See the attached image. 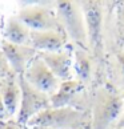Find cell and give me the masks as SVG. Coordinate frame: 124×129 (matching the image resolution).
Listing matches in <instances>:
<instances>
[{"mask_svg":"<svg viewBox=\"0 0 124 129\" xmlns=\"http://www.w3.org/2000/svg\"><path fill=\"white\" fill-rule=\"evenodd\" d=\"M124 113V97L107 88L95 93L91 111V129H109Z\"/></svg>","mask_w":124,"mask_h":129,"instance_id":"obj_1","label":"cell"},{"mask_svg":"<svg viewBox=\"0 0 124 129\" xmlns=\"http://www.w3.org/2000/svg\"><path fill=\"white\" fill-rule=\"evenodd\" d=\"M55 7L56 16H58L59 23L67 37L72 40L75 44H78L79 48L88 51L89 43L82 3L71 2V0H61V2H56Z\"/></svg>","mask_w":124,"mask_h":129,"instance_id":"obj_2","label":"cell"},{"mask_svg":"<svg viewBox=\"0 0 124 129\" xmlns=\"http://www.w3.org/2000/svg\"><path fill=\"white\" fill-rule=\"evenodd\" d=\"M85 121H88V116L82 111H78L71 107H51L35 116L27 125L48 129H79L84 125Z\"/></svg>","mask_w":124,"mask_h":129,"instance_id":"obj_3","label":"cell"},{"mask_svg":"<svg viewBox=\"0 0 124 129\" xmlns=\"http://www.w3.org/2000/svg\"><path fill=\"white\" fill-rule=\"evenodd\" d=\"M17 79L21 89V101L16 114V121L17 124H26L27 125L40 112L51 108V99L49 96L31 87L26 81V79L23 77V75H19Z\"/></svg>","mask_w":124,"mask_h":129,"instance_id":"obj_4","label":"cell"},{"mask_svg":"<svg viewBox=\"0 0 124 129\" xmlns=\"http://www.w3.org/2000/svg\"><path fill=\"white\" fill-rule=\"evenodd\" d=\"M16 16L31 31H63L56 13L41 4L23 7Z\"/></svg>","mask_w":124,"mask_h":129,"instance_id":"obj_5","label":"cell"},{"mask_svg":"<svg viewBox=\"0 0 124 129\" xmlns=\"http://www.w3.org/2000/svg\"><path fill=\"white\" fill-rule=\"evenodd\" d=\"M23 77L31 87L49 97L58 92L61 84V81L51 72V69L39 56H36L27 67L26 72L23 73Z\"/></svg>","mask_w":124,"mask_h":129,"instance_id":"obj_6","label":"cell"},{"mask_svg":"<svg viewBox=\"0 0 124 129\" xmlns=\"http://www.w3.org/2000/svg\"><path fill=\"white\" fill-rule=\"evenodd\" d=\"M89 49L97 53L103 41V6L100 2H82Z\"/></svg>","mask_w":124,"mask_h":129,"instance_id":"obj_7","label":"cell"},{"mask_svg":"<svg viewBox=\"0 0 124 129\" xmlns=\"http://www.w3.org/2000/svg\"><path fill=\"white\" fill-rule=\"evenodd\" d=\"M0 49L6 56L9 64V68L15 75H23L31 61L37 56V51H35L30 45H17L3 40Z\"/></svg>","mask_w":124,"mask_h":129,"instance_id":"obj_8","label":"cell"},{"mask_svg":"<svg viewBox=\"0 0 124 129\" xmlns=\"http://www.w3.org/2000/svg\"><path fill=\"white\" fill-rule=\"evenodd\" d=\"M63 31H31L30 47L39 52H60L68 43Z\"/></svg>","mask_w":124,"mask_h":129,"instance_id":"obj_9","label":"cell"},{"mask_svg":"<svg viewBox=\"0 0 124 129\" xmlns=\"http://www.w3.org/2000/svg\"><path fill=\"white\" fill-rule=\"evenodd\" d=\"M37 56L45 63V65L51 69L60 81H67L72 79L73 69V59L68 51L60 52H39Z\"/></svg>","mask_w":124,"mask_h":129,"instance_id":"obj_10","label":"cell"},{"mask_svg":"<svg viewBox=\"0 0 124 129\" xmlns=\"http://www.w3.org/2000/svg\"><path fill=\"white\" fill-rule=\"evenodd\" d=\"M0 94H2L4 105H6L8 117L11 118L16 116L21 101V89L19 85L17 75L12 73L7 79L0 81Z\"/></svg>","mask_w":124,"mask_h":129,"instance_id":"obj_11","label":"cell"},{"mask_svg":"<svg viewBox=\"0 0 124 129\" xmlns=\"http://www.w3.org/2000/svg\"><path fill=\"white\" fill-rule=\"evenodd\" d=\"M85 85L78 79H71L67 81H61L60 87L54 96H51V107L52 108H64L69 107L71 103L75 101L78 94L83 90Z\"/></svg>","mask_w":124,"mask_h":129,"instance_id":"obj_12","label":"cell"},{"mask_svg":"<svg viewBox=\"0 0 124 129\" xmlns=\"http://www.w3.org/2000/svg\"><path fill=\"white\" fill-rule=\"evenodd\" d=\"M3 40L17 45H30L31 29L23 24L17 16H11L7 19Z\"/></svg>","mask_w":124,"mask_h":129,"instance_id":"obj_13","label":"cell"},{"mask_svg":"<svg viewBox=\"0 0 124 129\" xmlns=\"http://www.w3.org/2000/svg\"><path fill=\"white\" fill-rule=\"evenodd\" d=\"M73 71L79 81L84 85L91 83L93 75V59L88 51L83 48H75L73 51Z\"/></svg>","mask_w":124,"mask_h":129,"instance_id":"obj_14","label":"cell"},{"mask_svg":"<svg viewBox=\"0 0 124 129\" xmlns=\"http://www.w3.org/2000/svg\"><path fill=\"white\" fill-rule=\"evenodd\" d=\"M12 73L13 72L11 71V68H9V64L6 59V56H4V53L2 52V49H0V81L7 79L8 76H11Z\"/></svg>","mask_w":124,"mask_h":129,"instance_id":"obj_15","label":"cell"},{"mask_svg":"<svg viewBox=\"0 0 124 129\" xmlns=\"http://www.w3.org/2000/svg\"><path fill=\"white\" fill-rule=\"evenodd\" d=\"M7 120H9V117H8L6 105H4V103H3L2 94H0V121H7Z\"/></svg>","mask_w":124,"mask_h":129,"instance_id":"obj_16","label":"cell"},{"mask_svg":"<svg viewBox=\"0 0 124 129\" xmlns=\"http://www.w3.org/2000/svg\"><path fill=\"white\" fill-rule=\"evenodd\" d=\"M116 59H117V63L120 65V69H121V73L124 76V51H120L119 53L116 55Z\"/></svg>","mask_w":124,"mask_h":129,"instance_id":"obj_17","label":"cell"},{"mask_svg":"<svg viewBox=\"0 0 124 129\" xmlns=\"http://www.w3.org/2000/svg\"><path fill=\"white\" fill-rule=\"evenodd\" d=\"M2 129H19V128H17V126H15V125H11V124H8V125L3 126Z\"/></svg>","mask_w":124,"mask_h":129,"instance_id":"obj_18","label":"cell"},{"mask_svg":"<svg viewBox=\"0 0 124 129\" xmlns=\"http://www.w3.org/2000/svg\"><path fill=\"white\" fill-rule=\"evenodd\" d=\"M116 125H119V126L124 128V113H123V116H121V118H120V122H117Z\"/></svg>","mask_w":124,"mask_h":129,"instance_id":"obj_19","label":"cell"},{"mask_svg":"<svg viewBox=\"0 0 124 129\" xmlns=\"http://www.w3.org/2000/svg\"><path fill=\"white\" fill-rule=\"evenodd\" d=\"M109 129H124V128H121V126H119V125H113V126H111Z\"/></svg>","mask_w":124,"mask_h":129,"instance_id":"obj_20","label":"cell"},{"mask_svg":"<svg viewBox=\"0 0 124 129\" xmlns=\"http://www.w3.org/2000/svg\"><path fill=\"white\" fill-rule=\"evenodd\" d=\"M121 21H123V25H124V6H123V12H121Z\"/></svg>","mask_w":124,"mask_h":129,"instance_id":"obj_21","label":"cell"},{"mask_svg":"<svg viewBox=\"0 0 124 129\" xmlns=\"http://www.w3.org/2000/svg\"><path fill=\"white\" fill-rule=\"evenodd\" d=\"M35 129H48V128H35Z\"/></svg>","mask_w":124,"mask_h":129,"instance_id":"obj_22","label":"cell"},{"mask_svg":"<svg viewBox=\"0 0 124 129\" xmlns=\"http://www.w3.org/2000/svg\"><path fill=\"white\" fill-rule=\"evenodd\" d=\"M2 43H3V40H2V39H0V47H2Z\"/></svg>","mask_w":124,"mask_h":129,"instance_id":"obj_23","label":"cell"}]
</instances>
